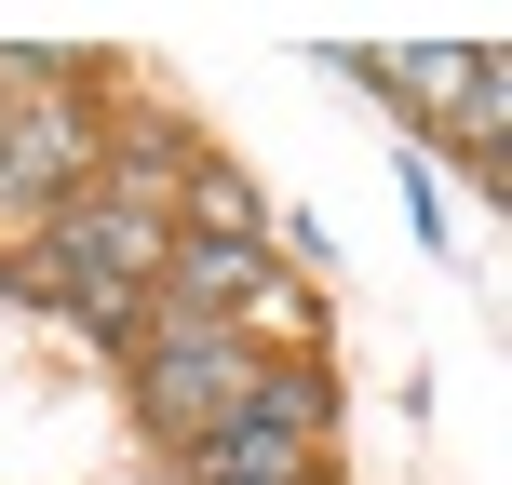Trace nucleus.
I'll return each mask as SVG.
<instances>
[{"label":"nucleus","instance_id":"1","mask_svg":"<svg viewBox=\"0 0 512 485\" xmlns=\"http://www.w3.org/2000/svg\"><path fill=\"white\" fill-rule=\"evenodd\" d=\"M162 216H135V203H54V230H41V270L27 283H68L81 297V324L95 337H122L135 310L162 297Z\"/></svg>","mask_w":512,"mask_h":485},{"label":"nucleus","instance_id":"2","mask_svg":"<svg viewBox=\"0 0 512 485\" xmlns=\"http://www.w3.org/2000/svg\"><path fill=\"white\" fill-rule=\"evenodd\" d=\"M243 378H256V337H243V324L162 310V351H149V418H162L176 445H203L216 418H243Z\"/></svg>","mask_w":512,"mask_h":485},{"label":"nucleus","instance_id":"3","mask_svg":"<svg viewBox=\"0 0 512 485\" xmlns=\"http://www.w3.org/2000/svg\"><path fill=\"white\" fill-rule=\"evenodd\" d=\"M0 189H14V203H81V122L68 108L0 122Z\"/></svg>","mask_w":512,"mask_h":485},{"label":"nucleus","instance_id":"4","mask_svg":"<svg viewBox=\"0 0 512 485\" xmlns=\"http://www.w3.org/2000/svg\"><path fill=\"white\" fill-rule=\"evenodd\" d=\"M243 418H256V432H283V445L310 459V445H324V418H337V378L283 351V364H256V378H243Z\"/></svg>","mask_w":512,"mask_h":485},{"label":"nucleus","instance_id":"5","mask_svg":"<svg viewBox=\"0 0 512 485\" xmlns=\"http://www.w3.org/2000/svg\"><path fill=\"white\" fill-rule=\"evenodd\" d=\"M189 485H310V459L283 432H256V418H216L203 459H189Z\"/></svg>","mask_w":512,"mask_h":485},{"label":"nucleus","instance_id":"6","mask_svg":"<svg viewBox=\"0 0 512 485\" xmlns=\"http://www.w3.org/2000/svg\"><path fill=\"white\" fill-rule=\"evenodd\" d=\"M189 243H256V189L230 162H189Z\"/></svg>","mask_w":512,"mask_h":485},{"label":"nucleus","instance_id":"7","mask_svg":"<svg viewBox=\"0 0 512 485\" xmlns=\"http://www.w3.org/2000/svg\"><path fill=\"white\" fill-rule=\"evenodd\" d=\"M14 283H27V270H14V256H0V297H14Z\"/></svg>","mask_w":512,"mask_h":485}]
</instances>
